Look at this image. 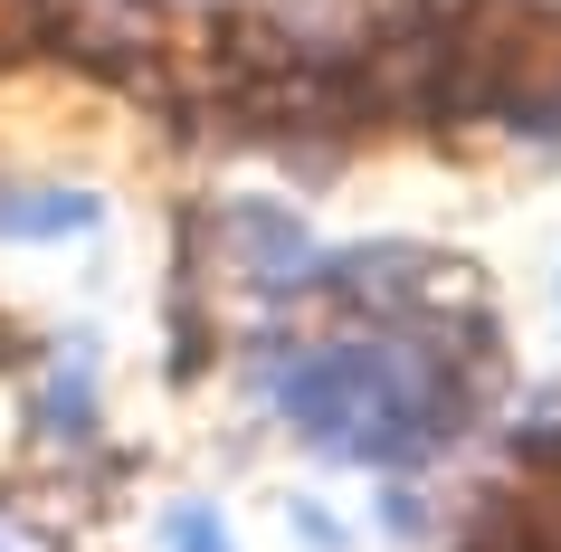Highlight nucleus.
<instances>
[{"instance_id": "nucleus-2", "label": "nucleus", "mask_w": 561, "mask_h": 552, "mask_svg": "<svg viewBox=\"0 0 561 552\" xmlns=\"http://www.w3.org/2000/svg\"><path fill=\"white\" fill-rule=\"evenodd\" d=\"M105 219L95 191H30V181H10L0 191V238H77Z\"/></svg>"}, {"instance_id": "nucleus-5", "label": "nucleus", "mask_w": 561, "mask_h": 552, "mask_svg": "<svg viewBox=\"0 0 561 552\" xmlns=\"http://www.w3.org/2000/svg\"><path fill=\"white\" fill-rule=\"evenodd\" d=\"M296 533H305L314 552H343V523H333L324 505H296Z\"/></svg>"}, {"instance_id": "nucleus-3", "label": "nucleus", "mask_w": 561, "mask_h": 552, "mask_svg": "<svg viewBox=\"0 0 561 552\" xmlns=\"http://www.w3.org/2000/svg\"><path fill=\"white\" fill-rule=\"evenodd\" d=\"M38 429H48V438H87L95 429V381L87 372H58L48 391H38Z\"/></svg>"}, {"instance_id": "nucleus-4", "label": "nucleus", "mask_w": 561, "mask_h": 552, "mask_svg": "<svg viewBox=\"0 0 561 552\" xmlns=\"http://www.w3.org/2000/svg\"><path fill=\"white\" fill-rule=\"evenodd\" d=\"M162 543L172 552H229V523L209 515V505H181V515L162 523Z\"/></svg>"}, {"instance_id": "nucleus-1", "label": "nucleus", "mask_w": 561, "mask_h": 552, "mask_svg": "<svg viewBox=\"0 0 561 552\" xmlns=\"http://www.w3.org/2000/svg\"><path fill=\"white\" fill-rule=\"evenodd\" d=\"M276 409L296 419L314 448L371 466L428 458L467 409H457V372L428 343H333L276 372Z\"/></svg>"}]
</instances>
